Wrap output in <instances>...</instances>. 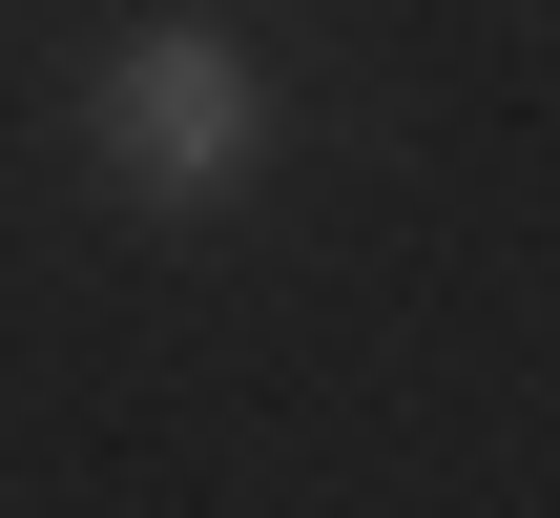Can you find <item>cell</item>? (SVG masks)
I'll use <instances>...</instances> for the list:
<instances>
[{
  "label": "cell",
  "instance_id": "cell-1",
  "mask_svg": "<svg viewBox=\"0 0 560 518\" xmlns=\"http://www.w3.org/2000/svg\"><path fill=\"white\" fill-rule=\"evenodd\" d=\"M104 187H145V208H208L249 145H270V62L229 42V21H145L125 62H104Z\"/></svg>",
  "mask_w": 560,
  "mask_h": 518
}]
</instances>
